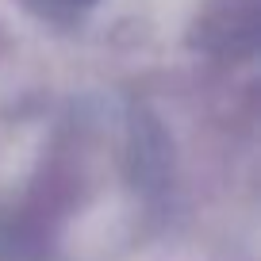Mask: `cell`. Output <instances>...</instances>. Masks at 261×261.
I'll use <instances>...</instances> for the list:
<instances>
[{
  "label": "cell",
  "instance_id": "obj_1",
  "mask_svg": "<svg viewBox=\"0 0 261 261\" xmlns=\"http://www.w3.org/2000/svg\"><path fill=\"white\" fill-rule=\"evenodd\" d=\"M196 39L212 54H250L253 50V4L250 0H223L196 23Z\"/></svg>",
  "mask_w": 261,
  "mask_h": 261
},
{
  "label": "cell",
  "instance_id": "obj_2",
  "mask_svg": "<svg viewBox=\"0 0 261 261\" xmlns=\"http://www.w3.org/2000/svg\"><path fill=\"white\" fill-rule=\"evenodd\" d=\"M73 4H77V0H73Z\"/></svg>",
  "mask_w": 261,
  "mask_h": 261
}]
</instances>
